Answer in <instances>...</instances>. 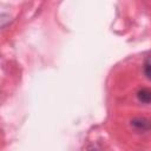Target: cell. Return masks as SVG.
<instances>
[{"mask_svg": "<svg viewBox=\"0 0 151 151\" xmlns=\"http://www.w3.org/2000/svg\"><path fill=\"white\" fill-rule=\"evenodd\" d=\"M144 74L147 79L151 80V60H146L144 64Z\"/></svg>", "mask_w": 151, "mask_h": 151, "instance_id": "3", "label": "cell"}, {"mask_svg": "<svg viewBox=\"0 0 151 151\" xmlns=\"http://www.w3.org/2000/svg\"><path fill=\"white\" fill-rule=\"evenodd\" d=\"M137 98L143 104H150L151 103V88H149V87L140 88L137 92Z\"/></svg>", "mask_w": 151, "mask_h": 151, "instance_id": "2", "label": "cell"}, {"mask_svg": "<svg viewBox=\"0 0 151 151\" xmlns=\"http://www.w3.org/2000/svg\"><path fill=\"white\" fill-rule=\"evenodd\" d=\"M131 125L137 129V130H142V131H146L151 129V120L146 119V118H134L131 120Z\"/></svg>", "mask_w": 151, "mask_h": 151, "instance_id": "1", "label": "cell"}]
</instances>
